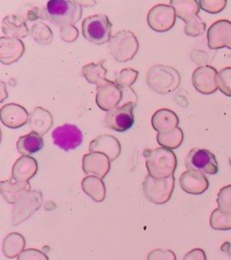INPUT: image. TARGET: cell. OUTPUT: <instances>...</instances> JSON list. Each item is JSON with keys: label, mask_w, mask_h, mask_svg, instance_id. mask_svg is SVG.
<instances>
[{"label": "cell", "mask_w": 231, "mask_h": 260, "mask_svg": "<svg viewBox=\"0 0 231 260\" xmlns=\"http://www.w3.org/2000/svg\"><path fill=\"white\" fill-rule=\"evenodd\" d=\"M138 77V72L131 68L123 69L119 72L115 82L122 89H128L134 84Z\"/></svg>", "instance_id": "cell-33"}, {"label": "cell", "mask_w": 231, "mask_h": 260, "mask_svg": "<svg viewBox=\"0 0 231 260\" xmlns=\"http://www.w3.org/2000/svg\"><path fill=\"white\" fill-rule=\"evenodd\" d=\"M109 49L114 59L118 62H126L134 58L139 49L138 38L128 30H123L111 37Z\"/></svg>", "instance_id": "cell-5"}, {"label": "cell", "mask_w": 231, "mask_h": 260, "mask_svg": "<svg viewBox=\"0 0 231 260\" xmlns=\"http://www.w3.org/2000/svg\"><path fill=\"white\" fill-rule=\"evenodd\" d=\"M53 125L52 114L42 107H37L29 114L28 126L32 132L44 136Z\"/></svg>", "instance_id": "cell-23"}, {"label": "cell", "mask_w": 231, "mask_h": 260, "mask_svg": "<svg viewBox=\"0 0 231 260\" xmlns=\"http://www.w3.org/2000/svg\"><path fill=\"white\" fill-rule=\"evenodd\" d=\"M123 97V89L113 81H107L97 87L96 103L102 110L110 111L117 108Z\"/></svg>", "instance_id": "cell-12"}, {"label": "cell", "mask_w": 231, "mask_h": 260, "mask_svg": "<svg viewBox=\"0 0 231 260\" xmlns=\"http://www.w3.org/2000/svg\"><path fill=\"white\" fill-rule=\"evenodd\" d=\"M44 139L36 132H31L21 137L16 142V149L22 155H29L37 153L44 147Z\"/></svg>", "instance_id": "cell-26"}, {"label": "cell", "mask_w": 231, "mask_h": 260, "mask_svg": "<svg viewBox=\"0 0 231 260\" xmlns=\"http://www.w3.org/2000/svg\"><path fill=\"white\" fill-rule=\"evenodd\" d=\"M31 191L30 183H20L13 178L2 181L0 183V192L5 201L9 204H16L19 200Z\"/></svg>", "instance_id": "cell-20"}, {"label": "cell", "mask_w": 231, "mask_h": 260, "mask_svg": "<svg viewBox=\"0 0 231 260\" xmlns=\"http://www.w3.org/2000/svg\"><path fill=\"white\" fill-rule=\"evenodd\" d=\"M137 103L126 102L106 114L105 125L114 131L125 132L134 124V109Z\"/></svg>", "instance_id": "cell-8"}, {"label": "cell", "mask_w": 231, "mask_h": 260, "mask_svg": "<svg viewBox=\"0 0 231 260\" xmlns=\"http://www.w3.org/2000/svg\"><path fill=\"white\" fill-rule=\"evenodd\" d=\"M24 247H25V240L24 236L16 232H13L8 234L3 240L2 251L4 253L6 257L15 258L24 251Z\"/></svg>", "instance_id": "cell-28"}, {"label": "cell", "mask_w": 231, "mask_h": 260, "mask_svg": "<svg viewBox=\"0 0 231 260\" xmlns=\"http://www.w3.org/2000/svg\"><path fill=\"white\" fill-rule=\"evenodd\" d=\"M183 131L180 127H176L175 130H173L170 133L167 134H157L156 139L160 146L162 147L167 148V149H176L179 146L182 145L183 141Z\"/></svg>", "instance_id": "cell-30"}, {"label": "cell", "mask_w": 231, "mask_h": 260, "mask_svg": "<svg viewBox=\"0 0 231 260\" xmlns=\"http://www.w3.org/2000/svg\"><path fill=\"white\" fill-rule=\"evenodd\" d=\"M82 169L86 175L105 178L110 170V160L102 153H89L82 158Z\"/></svg>", "instance_id": "cell-15"}, {"label": "cell", "mask_w": 231, "mask_h": 260, "mask_svg": "<svg viewBox=\"0 0 231 260\" xmlns=\"http://www.w3.org/2000/svg\"><path fill=\"white\" fill-rule=\"evenodd\" d=\"M81 188L96 203H102L106 198V187L102 179L97 176H87L81 182Z\"/></svg>", "instance_id": "cell-27"}, {"label": "cell", "mask_w": 231, "mask_h": 260, "mask_svg": "<svg viewBox=\"0 0 231 260\" xmlns=\"http://www.w3.org/2000/svg\"><path fill=\"white\" fill-rule=\"evenodd\" d=\"M82 75L91 84L100 86L107 81V70L102 63H89L82 68Z\"/></svg>", "instance_id": "cell-29"}, {"label": "cell", "mask_w": 231, "mask_h": 260, "mask_svg": "<svg viewBox=\"0 0 231 260\" xmlns=\"http://www.w3.org/2000/svg\"><path fill=\"white\" fill-rule=\"evenodd\" d=\"M200 7L205 12L210 14L220 13L227 6L226 0H201L199 1Z\"/></svg>", "instance_id": "cell-37"}, {"label": "cell", "mask_w": 231, "mask_h": 260, "mask_svg": "<svg viewBox=\"0 0 231 260\" xmlns=\"http://www.w3.org/2000/svg\"><path fill=\"white\" fill-rule=\"evenodd\" d=\"M217 84L224 95L231 97V67L219 71L217 77Z\"/></svg>", "instance_id": "cell-35"}, {"label": "cell", "mask_w": 231, "mask_h": 260, "mask_svg": "<svg viewBox=\"0 0 231 260\" xmlns=\"http://www.w3.org/2000/svg\"><path fill=\"white\" fill-rule=\"evenodd\" d=\"M170 6L175 9L176 17L185 24L198 16L201 8L199 2L196 0H171Z\"/></svg>", "instance_id": "cell-25"}, {"label": "cell", "mask_w": 231, "mask_h": 260, "mask_svg": "<svg viewBox=\"0 0 231 260\" xmlns=\"http://www.w3.org/2000/svg\"><path fill=\"white\" fill-rule=\"evenodd\" d=\"M82 35L85 39L94 45H104L110 42L112 24L105 15H93L86 17L81 25Z\"/></svg>", "instance_id": "cell-4"}, {"label": "cell", "mask_w": 231, "mask_h": 260, "mask_svg": "<svg viewBox=\"0 0 231 260\" xmlns=\"http://www.w3.org/2000/svg\"><path fill=\"white\" fill-rule=\"evenodd\" d=\"M209 185L207 177L197 171H185L180 177V186L189 194H203Z\"/></svg>", "instance_id": "cell-18"}, {"label": "cell", "mask_w": 231, "mask_h": 260, "mask_svg": "<svg viewBox=\"0 0 231 260\" xmlns=\"http://www.w3.org/2000/svg\"><path fill=\"white\" fill-rule=\"evenodd\" d=\"M37 160L32 156L23 155L17 159L13 166L12 178L20 183H27L37 175Z\"/></svg>", "instance_id": "cell-21"}, {"label": "cell", "mask_w": 231, "mask_h": 260, "mask_svg": "<svg viewBox=\"0 0 231 260\" xmlns=\"http://www.w3.org/2000/svg\"><path fill=\"white\" fill-rule=\"evenodd\" d=\"M0 118L5 126L16 129L28 123L29 114L23 106L9 103L2 107Z\"/></svg>", "instance_id": "cell-17"}, {"label": "cell", "mask_w": 231, "mask_h": 260, "mask_svg": "<svg viewBox=\"0 0 231 260\" xmlns=\"http://www.w3.org/2000/svg\"><path fill=\"white\" fill-rule=\"evenodd\" d=\"M60 35L61 39L66 43H73L77 40L79 31L74 25H65L61 27Z\"/></svg>", "instance_id": "cell-40"}, {"label": "cell", "mask_w": 231, "mask_h": 260, "mask_svg": "<svg viewBox=\"0 0 231 260\" xmlns=\"http://www.w3.org/2000/svg\"><path fill=\"white\" fill-rule=\"evenodd\" d=\"M24 53V43L20 39L6 37L0 38V61L3 64H12L18 61Z\"/></svg>", "instance_id": "cell-19"}, {"label": "cell", "mask_w": 231, "mask_h": 260, "mask_svg": "<svg viewBox=\"0 0 231 260\" xmlns=\"http://www.w3.org/2000/svg\"><path fill=\"white\" fill-rule=\"evenodd\" d=\"M30 36L32 39L41 45H48L53 42V35L47 24L38 22L30 29Z\"/></svg>", "instance_id": "cell-31"}, {"label": "cell", "mask_w": 231, "mask_h": 260, "mask_svg": "<svg viewBox=\"0 0 231 260\" xmlns=\"http://www.w3.org/2000/svg\"><path fill=\"white\" fill-rule=\"evenodd\" d=\"M42 204L43 195L41 191H31L24 195L13 208V225L17 226L28 219L40 209Z\"/></svg>", "instance_id": "cell-9"}, {"label": "cell", "mask_w": 231, "mask_h": 260, "mask_svg": "<svg viewBox=\"0 0 231 260\" xmlns=\"http://www.w3.org/2000/svg\"><path fill=\"white\" fill-rule=\"evenodd\" d=\"M210 224L215 231H229L231 230V213H225L219 209H216L211 212Z\"/></svg>", "instance_id": "cell-32"}, {"label": "cell", "mask_w": 231, "mask_h": 260, "mask_svg": "<svg viewBox=\"0 0 231 260\" xmlns=\"http://www.w3.org/2000/svg\"><path fill=\"white\" fill-rule=\"evenodd\" d=\"M146 83L155 93L167 95L178 89L181 76L178 71L173 67L154 65L146 74Z\"/></svg>", "instance_id": "cell-3"}, {"label": "cell", "mask_w": 231, "mask_h": 260, "mask_svg": "<svg viewBox=\"0 0 231 260\" xmlns=\"http://www.w3.org/2000/svg\"><path fill=\"white\" fill-rule=\"evenodd\" d=\"M205 31H206V24L198 16H195L193 19L189 21L184 25V32L188 37H200L203 35Z\"/></svg>", "instance_id": "cell-34"}, {"label": "cell", "mask_w": 231, "mask_h": 260, "mask_svg": "<svg viewBox=\"0 0 231 260\" xmlns=\"http://www.w3.org/2000/svg\"><path fill=\"white\" fill-rule=\"evenodd\" d=\"M148 175L154 178L163 179L173 176L177 167V158L173 151L164 147L146 149L144 152Z\"/></svg>", "instance_id": "cell-1"}, {"label": "cell", "mask_w": 231, "mask_h": 260, "mask_svg": "<svg viewBox=\"0 0 231 260\" xmlns=\"http://www.w3.org/2000/svg\"><path fill=\"white\" fill-rule=\"evenodd\" d=\"M218 209L225 213H231V184L220 189L217 198Z\"/></svg>", "instance_id": "cell-36"}, {"label": "cell", "mask_w": 231, "mask_h": 260, "mask_svg": "<svg viewBox=\"0 0 231 260\" xmlns=\"http://www.w3.org/2000/svg\"><path fill=\"white\" fill-rule=\"evenodd\" d=\"M89 153H102L115 161L121 153V145L117 138L111 135L104 134L93 139L89 146Z\"/></svg>", "instance_id": "cell-16"}, {"label": "cell", "mask_w": 231, "mask_h": 260, "mask_svg": "<svg viewBox=\"0 0 231 260\" xmlns=\"http://www.w3.org/2000/svg\"><path fill=\"white\" fill-rule=\"evenodd\" d=\"M82 16V7L77 1L50 0L45 8V19L59 26L73 25Z\"/></svg>", "instance_id": "cell-2"}, {"label": "cell", "mask_w": 231, "mask_h": 260, "mask_svg": "<svg viewBox=\"0 0 231 260\" xmlns=\"http://www.w3.org/2000/svg\"><path fill=\"white\" fill-rule=\"evenodd\" d=\"M52 138L54 145L66 152L77 148L83 141L81 130L77 126L71 124H64L56 127L52 133Z\"/></svg>", "instance_id": "cell-11"}, {"label": "cell", "mask_w": 231, "mask_h": 260, "mask_svg": "<svg viewBox=\"0 0 231 260\" xmlns=\"http://www.w3.org/2000/svg\"><path fill=\"white\" fill-rule=\"evenodd\" d=\"M2 32L8 38L20 39L27 37L30 30L23 16L10 15L2 21Z\"/></svg>", "instance_id": "cell-24"}, {"label": "cell", "mask_w": 231, "mask_h": 260, "mask_svg": "<svg viewBox=\"0 0 231 260\" xmlns=\"http://www.w3.org/2000/svg\"><path fill=\"white\" fill-rule=\"evenodd\" d=\"M175 176L168 178H154L146 175L143 182V193L146 199L154 204H164L172 197L175 190Z\"/></svg>", "instance_id": "cell-6"}, {"label": "cell", "mask_w": 231, "mask_h": 260, "mask_svg": "<svg viewBox=\"0 0 231 260\" xmlns=\"http://www.w3.org/2000/svg\"><path fill=\"white\" fill-rule=\"evenodd\" d=\"M218 72L215 68L206 65L201 66L192 73L191 81L197 91L204 95H210L219 89L217 84Z\"/></svg>", "instance_id": "cell-13"}, {"label": "cell", "mask_w": 231, "mask_h": 260, "mask_svg": "<svg viewBox=\"0 0 231 260\" xmlns=\"http://www.w3.org/2000/svg\"><path fill=\"white\" fill-rule=\"evenodd\" d=\"M79 4L81 5V7H87V8H90L91 6L96 4V2L93 1H87V2H81V1H77Z\"/></svg>", "instance_id": "cell-43"}, {"label": "cell", "mask_w": 231, "mask_h": 260, "mask_svg": "<svg viewBox=\"0 0 231 260\" xmlns=\"http://www.w3.org/2000/svg\"><path fill=\"white\" fill-rule=\"evenodd\" d=\"M208 46L212 50L227 48L231 50V22L219 20L208 29Z\"/></svg>", "instance_id": "cell-14"}, {"label": "cell", "mask_w": 231, "mask_h": 260, "mask_svg": "<svg viewBox=\"0 0 231 260\" xmlns=\"http://www.w3.org/2000/svg\"><path fill=\"white\" fill-rule=\"evenodd\" d=\"M183 260H207V257L204 250L201 248H194L186 253Z\"/></svg>", "instance_id": "cell-41"}, {"label": "cell", "mask_w": 231, "mask_h": 260, "mask_svg": "<svg viewBox=\"0 0 231 260\" xmlns=\"http://www.w3.org/2000/svg\"><path fill=\"white\" fill-rule=\"evenodd\" d=\"M187 170L197 171L203 175H216L219 165L215 155L211 151L202 148H192L185 158Z\"/></svg>", "instance_id": "cell-7"}, {"label": "cell", "mask_w": 231, "mask_h": 260, "mask_svg": "<svg viewBox=\"0 0 231 260\" xmlns=\"http://www.w3.org/2000/svg\"><path fill=\"white\" fill-rule=\"evenodd\" d=\"M146 260H176L175 252L169 249L156 248L148 253Z\"/></svg>", "instance_id": "cell-38"}, {"label": "cell", "mask_w": 231, "mask_h": 260, "mask_svg": "<svg viewBox=\"0 0 231 260\" xmlns=\"http://www.w3.org/2000/svg\"><path fill=\"white\" fill-rule=\"evenodd\" d=\"M151 123L158 134H167L178 127V116L173 110L161 109L153 115Z\"/></svg>", "instance_id": "cell-22"}, {"label": "cell", "mask_w": 231, "mask_h": 260, "mask_svg": "<svg viewBox=\"0 0 231 260\" xmlns=\"http://www.w3.org/2000/svg\"><path fill=\"white\" fill-rule=\"evenodd\" d=\"M175 20V10L169 5H156L154 8H151L147 15V24L155 32L169 31L174 27Z\"/></svg>", "instance_id": "cell-10"}, {"label": "cell", "mask_w": 231, "mask_h": 260, "mask_svg": "<svg viewBox=\"0 0 231 260\" xmlns=\"http://www.w3.org/2000/svg\"><path fill=\"white\" fill-rule=\"evenodd\" d=\"M17 260H49V258L45 253L40 250L36 248H28L21 253Z\"/></svg>", "instance_id": "cell-39"}, {"label": "cell", "mask_w": 231, "mask_h": 260, "mask_svg": "<svg viewBox=\"0 0 231 260\" xmlns=\"http://www.w3.org/2000/svg\"><path fill=\"white\" fill-rule=\"evenodd\" d=\"M7 97H8V92L6 91L4 82H1V102H3Z\"/></svg>", "instance_id": "cell-42"}]
</instances>
